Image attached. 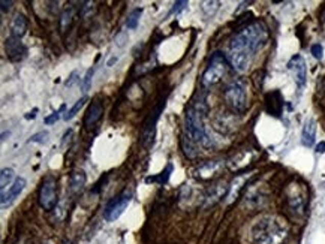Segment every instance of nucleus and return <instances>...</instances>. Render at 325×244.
Wrapping results in <instances>:
<instances>
[{
	"label": "nucleus",
	"instance_id": "obj_17",
	"mask_svg": "<svg viewBox=\"0 0 325 244\" xmlns=\"http://www.w3.org/2000/svg\"><path fill=\"white\" fill-rule=\"evenodd\" d=\"M26 32H27V18L23 14L15 15V18L12 20V24H11V36L21 39L26 35Z\"/></svg>",
	"mask_w": 325,
	"mask_h": 244
},
{
	"label": "nucleus",
	"instance_id": "obj_22",
	"mask_svg": "<svg viewBox=\"0 0 325 244\" xmlns=\"http://www.w3.org/2000/svg\"><path fill=\"white\" fill-rule=\"evenodd\" d=\"M171 171H172V165L169 163L162 173L156 177H147L145 178V183H159V184H165L168 181V178L171 176Z\"/></svg>",
	"mask_w": 325,
	"mask_h": 244
},
{
	"label": "nucleus",
	"instance_id": "obj_35",
	"mask_svg": "<svg viewBox=\"0 0 325 244\" xmlns=\"http://www.w3.org/2000/svg\"><path fill=\"white\" fill-rule=\"evenodd\" d=\"M124 42H128V35H126V33H120V35H117L116 44L118 45V46H123Z\"/></svg>",
	"mask_w": 325,
	"mask_h": 244
},
{
	"label": "nucleus",
	"instance_id": "obj_5",
	"mask_svg": "<svg viewBox=\"0 0 325 244\" xmlns=\"http://www.w3.org/2000/svg\"><path fill=\"white\" fill-rule=\"evenodd\" d=\"M223 97H225L227 104L235 112L246 111V108H247V94H246V89H244L241 81L230 83L227 86V89H225Z\"/></svg>",
	"mask_w": 325,
	"mask_h": 244
},
{
	"label": "nucleus",
	"instance_id": "obj_36",
	"mask_svg": "<svg viewBox=\"0 0 325 244\" xmlns=\"http://www.w3.org/2000/svg\"><path fill=\"white\" fill-rule=\"evenodd\" d=\"M77 75H78V72H77V70H73V72L70 74L69 80H68V81L65 83V84H66V87H72V86H73V84L77 83Z\"/></svg>",
	"mask_w": 325,
	"mask_h": 244
},
{
	"label": "nucleus",
	"instance_id": "obj_21",
	"mask_svg": "<svg viewBox=\"0 0 325 244\" xmlns=\"http://www.w3.org/2000/svg\"><path fill=\"white\" fill-rule=\"evenodd\" d=\"M73 18H75V8L73 6H68L62 12V17H60V30L62 32L69 30V27L72 26V22H73Z\"/></svg>",
	"mask_w": 325,
	"mask_h": 244
},
{
	"label": "nucleus",
	"instance_id": "obj_32",
	"mask_svg": "<svg viewBox=\"0 0 325 244\" xmlns=\"http://www.w3.org/2000/svg\"><path fill=\"white\" fill-rule=\"evenodd\" d=\"M63 110H65V105H62L59 111L53 112V114H51L49 117H46V118H45V120H44V121H45L46 125H51V123H54V121H57V120L60 118V111H63Z\"/></svg>",
	"mask_w": 325,
	"mask_h": 244
},
{
	"label": "nucleus",
	"instance_id": "obj_23",
	"mask_svg": "<svg viewBox=\"0 0 325 244\" xmlns=\"http://www.w3.org/2000/svg\"><path fill=\"white\" fill-rule=\"evenodd\" d=\"M141 14H142V9L141 8H137V9H134L131 14H129V17H128V20H126V27L129 29V30H134V29H137L138 27V22H139V18H141Z\"/></svg>",
	"mask_w": 325,
	"mask_h": 244
},
{
	"label": "nucleus",
	"instance_id": "obj_29",
	"mask_svg": "<svg viewBox=\"0 0 325 244\" xmlns=\"http://www.w3.org/2000/svg\"><path fill=\"white\" fill-rule=\"evenodd\" d=\"M46 141H48V132L46 131H41V132L35 133L29 139V142H38V144H44Z\"/></svg>",
	"mask_w": 325,
	"mask_h": 244
},
{
	"label": "nucleus",
	"instance_id": "obj_24",
	"mask_svg": "<svg viewBox=\"0 0 325 244\" xmlns=\"http://www.w3.org/2000/svg\"><path fill=\"white\" fill-rule=\"evenodd\" d=\"M86 102H87V96H83V97H81L80 101H77V102H75V105H73V107L70 108L69 111H68L66 114H65V115H63V118H65L66 121H68V120H72V118H73V117L77 115V112L80 111V110H81V108L84 107V104H86Z\"/></svg>",
	"mask_w": 325,
	"mask_h": 244
},
{
	"label": "nucleus",
	"instance_id": "obj_4",
	"mask_svg": "<svg viewBox=\"0 0 325 244\" xmlns=\"http://www.w3.org/2000/svg\"><path fill=\"white\" fill-rule=\"evenodd\" d=\"M227 67H228L227 57L222 53H219V51L214 53L211 56V59H210L209 66H207L204 75H203V80H201L203 87L207 89V87L217 84L223 78V75L227 74Z\"/></svg>",
	"mask_w": 325,
	"mask_h": 244
},
{
	"label": "nucleus",
	"instance_id": "obj_13",
	"mask_svg": "<svg viewBox=\"0 0 325 244\" xmlns=\"http://www.w3.org/2000/svg\"><path fill=\"white\" fill-rule=\"evenodd\" d=\"M24 187H26V180L23 177H18L6 192L2 193V208H6V207L12 205V202L20 197V193L23 192Z\"/></svg>",
	"mask_w": 325,
	"mask_h": 244
},
{
	"label": "nucleus",
	"instance_id": "obj_14",
	"mask_svg": "<svg viewBox=\"0 0 325 244\" xmlns=\"http://www.w3.org/2000/svg\"><path fill=\"white\" fill-rule=\"evenodd\" d=\"M102 114H104V104L101 101L94 99L92 104H90V107H89V110L86 112V115H84V126L87 129H90L92 126H94L101 120Z\"/></svg>",
	"mask_w": 325,
	"mask_h": 244
},
{
	"label": "nucleus",
	"instance_id": "obj_28",
	"mask_svg": "<svg viewBox=\"0 0 325 244\" xmlns=\"http://www.w3.org/2000/svg\"><path fill=\"white\" fill-rule=\"evenodd\" d=\"M93 74H94V69H93V67L87 69V72H86V75H84V78H83V81H81V89H83L84 93H86V91H89L90 87H92Z\"/></svg>",
	"mask_w": 325,
	"mask_h": 244
},
{
	"label": "nucleus",
	"instance_id": "obj_34",
	"mask_svg": "<svg viewBox=\"0 0 325 244\" xmlns=\"http://www.w3.org/2000/svg\"><path fill=\"white\" fill-rule=\"evenodd\" d=\"M12 5H14V2H11V0H2V2H0V6H2V12H3V14L9 12V11L12 9Z\"/></svg>",
	"mask_w": 325,
	"mask_h": 244
},
{
	"label": "nucleus",
	"instance_id": "obj_39",
	"mask_svg": "<svg viewBox=\"0 0 325 244\" xmlns=\"http://www.w3.org/2000/svg\"><path fill=\"white\" fill-rule=\"evenodd\" d=\"M117 60H118V57H111V59H110V62L107 63V66H113L114 63H117Z\"/></svg>",
	"mask_w": 325,
	"mask_h": 244
},
{
	"label": "nucleus",
	"instance_id": "obj_37",
	"mask_svg": "<svg viewBox=\"0 0 325 244\" xmlns=\"http://www.w3.org/2000/svg\"><path fill=\"white\" fill-rule=\"evenodd\" d=\"M36 112H38V108H35L33 111H30L29 114H26L24 117H26V120H33L35 117H36Z\"/></svg>",
	"mask_w": 325,
	"mask_h": 244
},
{
	"label": "nucleus",
	"instance_id": "obj_12",
	"mask_svg": "<svg viewBox=\"0 0 325 244\" xmlns=\"http://www.w3.org/2000/svg\"><path fill=\"white\" fill-rule=\"evenodd\" d=\"M288 69L294 74V80L297 83L298 87H303L306 84V78H307V69H306V62L302 56H294L289 63H288Z\"/></svg>",
	"mask_w": 325,
	"mask_h": 244
},
{
	"label": "nucleus",
	"instance_id": "obj_6",
	"mask_svg": "<svg viewBox=\"0 0 325 244\" xmlns=\"http://www.w3.org/2000/svg\"><path fill=\"white\" fill-rule=\"evenodd\" d=\"M132 195L134 193H132L131 189H124L120 195L114 197L113 200L107 204V207L104 210V219L107 222H114V221H117L124 213V210L128 208L129 202L132 200Z\"/></svg>",
	"mask_w": 325,
	"mask_h": 244
},
{
	"label": "nucleus",
	"instance_id": "obj_38",
	"mask_svg": "<svg viewBox=\"0 0 325 244\" xmlns=\"http://www.w3.org/2000/svg\"><path fill=\"white\" fill-rule=\"evenodd\" d=\"M325 152V141H322V142H319L318 145H316V153H324Z\"/></svg>",
	"mask_w": 325,
	"mask_h": 244
},
{
	"label": "nucleus",
	"instance_id": "obj_27",
	"mask_svg": "<svg viewBox=\"0 0 325 244\" xmlns=\"http://www.w3.org/2000/svg\"><path fill=\"white\" fill-rule=\"evenodd\" d=\"M219 5H220L219 2H204V3H203V12L206 14L207 18H211V17L217 12Z\"/></svg>",
	"mask_w": 325,
	"mask_h": 244
},
{
	"label": "nucleus",
	"instance_id": "obj_20",
	"mask_svg": "<svg viewBox=\"0 0 325 244\" xmlns=\"http://www.w3.org/2000/svg\"><path fill=\"white\" fill-rule=\"evenodd\" d=\"M15 180H17V178H15L14 169H12V168H5V169L2 171V174H0V189H2V193L6 192V187L9 189V187L14 184Z\"/></svg>",
	"mask_w": 325,
	"mask_h": 244
},
{
	"label": "nucleus",
	"instance_id": "obj_2",
	"mask_svg": "<svg viewBox=\"0 0 325 244\" xmlns=\"http://www.w3.org/2000/svg\"><path fill=\"white\" fill-rule=\"evenodd\" d=\"M286 235L288 226L278 216H264L258 219L251 229L254 244H280Z\"/></svg>",
	"mask_w": 325,
	"mask_h": 244
},
{
	"label": "nucleus",
	"instance_id": "obj_8",
	"mask_svg": "<svg viewBox=\"0 0 325 244\" xmlns=\"http://www.w3.org/2000/svg\"><path fill=\"white\" fill-rule=\"evenodd\" d=\"M230 193V186L227 181L220 180V181H216L210 186V189L207 190L206 197H204V208H209V207H213L216 205L217 202L223 200L227 195Z\"/></svg>",
	"mask_w": 325,
	"mask_h": 244
},
{
	"label": "nucleus",
	"instance_id": "obj_9",
	"mask_svg": "<svg viewBox=\"0 0 325 244\" xmlns=\"http://www.w3.org/2000/svg\"><path fill=\"white\" fill-rule=\"evenodd\" d=\"M288 208L292 214L295 216H303L306 211V195L303 193V190L298 186H294L289 189L288 192Z\"/></svg>",
	"mask_w": 325,
	"mask_h": 244
},
{
	"label": "nucleus",
	"instance_id": "obj_30",
	"mask_svg": "<svg viewBox=\"0 0 325 244\" xmlns=\"http://www.w3.org/2000/svg\"><path fill=\"white\" fill-rule=\"evenodd\" d=\"M93 6H94V3H93V2H84V3H83L81 11H80V14H81V17H83V18H87V17L92 14Z\"/></svg>",
	"mask_w": 325,
	"mask_h": 244
},
{
	"label": "nucleus",
	"instance_id": "obj_18",
	"mask_svg": "<svg viewBox=\"0 0 325 244\" xmlns=\"http://www.w3.org/2000/svg\"><path fill=\"white\" fill-rule=\"evenodd\" d=\"M86 173L84 171H75L69 178V189L72 193H80L86 184Z\"/></svg>",
	"mask_w": 325,
	"mask_h": 244
},
{
	"label": "nucleus",
	"instance_id": "obj_15",
	"mask_svg": "<svg viewBox=\"0 0 325 244\" xmlns=\"http://www.w3.org/2000/svg\"><path fill=\"white\" fill-rule=\"evenodd\" d=\"M315 136H316V121H315V118H307L304 126H303V144L306 147H312L313 142H315Z\"/></svg>",
	"mask_w": 325,
	"mask_h": 244
},
{
	"label": "nucleus",
	"instance_id": "obj_1",
	"mask_svg": "<svg viewBox=\"0 0 325 244\" xmlns=\"http://www.w3.org/2000/svg\"><path fill=\"white\" fill-rule=\"evenodd\" d=\"M267 41L268 30L264 22L254 21L244 26L230 41V50L227 54L228 63L240 74L246 72L255 53L264 48Z\"/></svg>",
	"mask_w": 325,
	"mask_h": 244
},
{
	"label": "nucleus",
	"instance_id": "obj_25",
	"mask_svg": "<svg viewBox=\"0 0 325 244\" xmlns=\"http://www.w3.org/2000/svg\"><path fill=\"white\" fill-rule=\"evenodd\" d=\"M192 139L187 136V135H183V138H182V147H183V150H185V155L189 157V159H193L195 156H196V152H195V147L192 145Z\"/></svg>",
	"mask_w": 325,
	"mask_h": 244
},
{
	"label": "nucleus",
	"instance_id": "obj_31",
	"mask_svg": "<svg viewBox=\"0 0 325 244\" xmlns=\"http://www.w3.org/2000/svg\"><path fill=\"white\" fill-rule=\"evenodd\" d=\"M186 6H187V2H176V3L172 5V9H171L169 15H172V14H176V15H177L180 11L186 9Z\"/></svg>",
	"mask_w": 325,
	"mask_h": 244
},
{
	"label": "nucleus",
	"instance_id": "obj_10",
	"mask_svg": "<svg viewBox=\"0 0 325 244\" xmlns=\"http://www.w3.org/2000/svg\"><path fill=\"white\" fill-rule=\"evenodd\" d=\"M163 107H165V99L161 101L156 108L153 111L150 112V117L147 118L144 128H142V142L144 144H152L153 142V136H155V129H156V123L161 117V112H162Z\"/></svg>",
	"mask_w": 325,
	"mask_h": 244
},
{
	"label": "nucleus",
	"instance_id": "obj_7",
	"mask_svg": "<svg viewBox=\"0 0 325 244\" xmlns=\"http://www.w3.org/2000/svg\"><path fill=\"white\" fill-rule=\"evenodd\" d=\"M57 204V192H56V180L53 177H46L39 189V205L51 211Z\"/></svg>",
	"mask_w": 325,
	"mask_h": 244
},
{
	"label": "nucleus",
	"instance_id": "obj_11",
	"mask_svg": "<svg viewBox=\"0 0 325 244\" xmlns=\"http://www.w3.org/2000/svg\"><path fill=\"white\" fill-rule=\"evenodd\" d=\"M5 50H6V56L12 62L23 60L26 53H27V50H26V46L21 42V39L20 38H15V36L6 38V41H5Z\"/></svg>",
	"mask_w": 325,
	"mask_h": 244
},
{
	"label": "nucleus",
	"instance_id": "obj_16",
	"mask_svg": "<svg viewBox=\"0 0 325 244\" xmlns=\"http://www.w3.org/2000/svg\"><path fill=\"white\" fill-rule=\"evenodd\" d=\"M220 168H222V162H219V160H210V162H206V163H203V165L198 166L196 174H198V177L201 178H210L213 174H216Z\"/></svg>",
	"mask_w": 325,
	"mask_h": 244
},
{
	"label": "nucleus",
	"instance_id": "obj_19",
	"mask_svg": "<svg viewBox=\"0 0 325 244\" xmlns=\"http://www.w3.org/2000/svg\"><path fill=\"white\" fill-rule=\"evenodd\" d=\"M265 201H267V195H264L261 189H251L249 193L246 195V204L251 207H261L265 204Z\"/></svg>",
	"mask_w": 325,
	"mask_h": 244
},
{
	"label": "nucleus",
	"instance_id": "obj_33",
	"mask_svg": "<svg viewBox=\"0 0 325 244\" xmlns=\"http://www.w3.org/2000/svg\"><path fill=\"white\" fill-rule=\"evenodd\" d=\"M310 51H312V54H313L318 60H321V59H322V45H319V44L312 45Z\"/></svg>",
	"mask_w": 325,
	"mask_h": 244
},
{
	"label": "nucleus",
	"instance_id": "obj_40",
	"mask_svg": "<svg viewBox=\"0 0 325 244\" xmlns=\"http://www.w3.org/2000/svg\"><path fill=\"white\" fill-rule=\"evenodd\" d=\"M6 136H9V132H8V133L5 132L3 135H2V141H5V139H6Z\"/></svg>",
	"mask_w": 325,
	"mask_h": 244
},
{
	"label": "nucleus",
	"instance_id": "obj_26",
	"mask_svg": "<svg viewBox=\"0 0 325 244\" xmlns=\"http://www.w3.org/2000/svg\"><path fill=\"white\" fill-rule=\"evenodd\" d=\"M244 180H246V177H237L234 181H232V184L230 186V193H228V198H230V201L235 200V197L238 195V190L243 187L241 184L244 183Z\"/></svg>",
	"mask_w": 325,
	"mask_h": 244
},
{
	"label": "nucleus",
	"instance_id": "obj_3",
	"mask_svg": "<svg viewBox=\"0 0 325 244\" xmlns=\"http://www.w3.org/2000/svg\"><path fill=\"white\" fill-rule=\"evenodd\" d=\"M204 117L206 114L196 110L195 107H189L186 110V118H185V128L186 133L193 142H201L204 145H210L209 136L206 133V128H204Z\"/></svg>",
	"mask_w": 325,
	"mask_h": 244
}]
</instances>
